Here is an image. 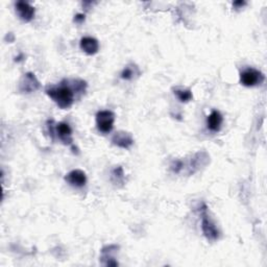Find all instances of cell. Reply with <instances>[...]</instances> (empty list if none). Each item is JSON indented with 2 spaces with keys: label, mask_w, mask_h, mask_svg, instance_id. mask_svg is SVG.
Returning <instances> with one entry per match:
<instances>
[{
  "label": "cell",
  "mask_w": 267,
  "mask_h": 267,
  "mask_svg": "<svg viewBox=\"0 0 267 267\" xmlns=\"http://www.w3.org/2000/svg\"><path fill=\"white\" fill-rule=\"evenodd\" d=\"M81 49L88 56H94L99 51V42L92 37H83L80 42Z\"/></svg>",
  "instance_id": "cell-10"
},
{
  "label": "cell",
  "mask_w": 267,
  "mask_h": 267,
  "mask_svg": "<svg viewBox=\"0 0 267 267\" xmlns=\"http://www.w3.org/2000/svg\"><path fill=\"white\" fill-rule=\"evenodd\" d=\"M15 9H16L19 18L23 22H25V23H28V22L32 21L35 17V7L26 1H22V0L17 1L15 3Z\"/></svg>",
  "instance_id": "cell-6"
},
{
  "label": "cell",
  "mask_w": 267,
  "mask_h": 267,
  "mask_svg": "<svg viewBox=\"0 0 267 267\" xmlns=\"http://www.w3.org/2000/svg\"><path fill=\"white\" fill-rule=\"evenodd\" d=\"M111 180L115 185H123L124 184V180H125V175L123 168L121 166H116L111 172Z\"/></svg>",
  "instance_id": "cell-15"
},
{
  "label": "cell",
  "mask_w": 267,
  "mask_h": 267,
  "mask_svg": "<svg viewBox=\"0 0 267 267\" xmlns=\"http://www.w3.org/2000/svg\"><path fill=\"white\" fill-rule=\"evenodd\" d=\"M56 135L64 145H71L73 142L72 128L66 122H59V123H57Z\"/></svg>",
  "instance_id": "cell-8"
},
{
  "label": "cell",
  "mask_w": 267,
  "mask_h": 267,
  "mask_svg": "<svg viewBox=\"0 0 267 267\" xmlns=\"http://www.w3.org/2000/svg\"><path fill=\"white\" fill-rule=\"evenodd\" d=\"M209 159H210V156L205 151L196 152V154L192 157L191 162H190V169H191V172L194 173L195 171L202 168V167L207 165L209 163Z\"/></svg>",
  "instance_id": "cell-12"
},
{
  "label": "cell",
  "mask_w": 267,
  "mask_h": 267,
  "mask_svg": "<svg viewBox=\"0 0 267 267\" xmlns=\"http://www.w3.org/2000/svg\"><path fill=\"white\" fill-rule=\"evenodd\" d=\"M85 20H86L85 14H76L75 16H74V19H73V21L75 22V23H78V24L83 23V22H85Z\"/></svg>",
  "instance_id": "cell-18"
},
{
  "label": "cell",
  "mask_w": 267,
  "mask_h": 267,
  "mask_svg": "<svg viewBox=\"0 0 267 267\" xmlns=\"http://www.w3.org/2000/svg\"><path fill=\"white\" fill-rule=\"evenodd\" d=\"M244 5H246V1H242V0H239V1H235L233 2V6L236 7V9H241Z\"/></svg>",
  "instance_id": "cell-19"
},
{
  "label": "cell",
  "mask_w": 267,
  "mask_h": 267,
  "mask_svg": "<svg viewBox=\"0 0 267 267\" xmlns=\"http://www.w3.org/2000/svg\"><path fill=\"white\" fill-rule=\"evenodd\" d=\"M224 117L217 110H213L207 117V127L212 133H218L223 126Z\"/></svg>",
  "instance_id": "cell-11"
},
{
  "label": "cell",
  "mask_w": 267,
  "mask_h": 267,
  "mask_svg": "<svg viewBox=\"0 0 267 267\" xmlns=\"http://www.w3.org/2000/svg\"><path fill=\"white\" fill-rule=\"evenodd\" d=\"M140 74L141 72L139 70V67L131 63L123 68V70L121 71L120 78L124 81H132L136 78H139Z\"/></svg>",
  "instance_id": "cell-13"
},
{
  "label": "cell",
  "mask_w": 267,
  "mask_h": 267,
  "mask_svg": "<svg viewBox=\"0 0 267 267\" xmlns=\"http://www.w3.org/2000/svg\"><path fill=\"white\" fill-rule=\"evenodd\" d=\"M95 121L98 132L109 134L112 132L114 123H115V114L110 110L99 111L95 116Z\"/></svg>",
  "instance_id": "cell-4"
},
{
  "label": "cell",
  "mask_w": 267,
  "mask_h": 267,
  "mask_svg": "<svg viewBox=\"0 0 267 267\" xmlns=\"http://www.w3.org/2000/svg\"><path fill=\"white\" fill-rule=\"evenodd\" d=\"M46 125H47V129H48V133H49L50 138L53 141V140H55L56 137H57V135H56V126H57V124H55V120H52V119L47 120Z\"/></svg>",
  "instance_id": "cell-16"
},
{
  "label": "cell",
  "mask_w": 267,
  "mask_h": 267,
  "mask_svg": "<svg viewBox=\"0 0 267 267\" xmlns=\"http://www.w3.org/2000/svg\"><path fill=\"white\" fill-rule=\"evenodd\" d=\"M40 88H41V83L33 72H27L23 74V76H22L18 83L19 92L23 94L34 93Z\"/></svg>",
  "instance_id": "cell-5"
},
{
  "label": "cell",
  "mask_w": 267,
  "mask_h": 267,
  "mask_svg": "<svg viewBox=\"0 0 267 267\" xmlns=\"http://www.w3.org/2000/svg\"><path fill=\"white\" fill-rule=\"evenodd\" d=\"M111 141L114 145L122 149H128L134 145V138L132 134L125 131L116 132L113 135Z\"/></svg>",
  "instance_id": "cell-7"
},
{
  "label": "cell",
  "mask_w": 267,
  "mask_h": 267,
  "mask_svg": "<svg viewBox=\"0 0 267 267\" xmlns=\"http://www.w3.org/2000/svg\"><path fill=\"white\" fill-rule=\"evenodd\" d=\"M65 181L70 186H73L76 188H82L83 186H86L87 184V175L85 171H82L81 169H74L66 174Z\"/></svg>",
  "instance_id": "cell-9"
},
{
  "label": "cell",
  "mask_w": 267,
  "mask_h": 267,
  "mask_svg": "<svg viewBox=\"0 0 267 267\" xmlns=\"http://www.w3.org/2000/svg\"><path fill=\"white\" fill-rule=\"evenodd\" d=\"M173 93L175 96H177L179 101L183 103H187L190 101H192V98H193V94L191 92V90L183 88V87L173 88Z\"/></svg>",
  "instance_id": "cell-14"
},
{
  "label": "cell",
  "mask_w": 267,
  "mask_h": 267,
  "mask_svg": "<svg viewBox=\"0 0 267 267\" xmlns=\"http://www.w3.org/2000/svg\"><path fill=\"white\" fill-rule=\"evenodd\" d=\"M170 168L173 172L179 173L181 172V170L184 168V162L181 161V160H174V161L171 163Z\"/></svg>",
  "instance_id": "cell-17"
},
{
  "label": "cell",
  "mask_w": 267,
  "mask_h": 267,
  "mask_svg": "<svg viewBox=\"0 0 267 267\" xmlns=\"http://www.w3.org/2000/svg\"><path fill=\"white\" fill-rule=\"evenodd\" d=\"M265 81L264 74L253 67H246L240 72V82L244 87H255Z\"/></svg>",
  "instance_id": "cell-3"
},
{
  "label": "cell",
  "mask_w": 267,
  "mask_h": 267,
  "mask_svg": "<svg viewBox=\"0 0 267 267\" xmlns=\"http://www.w3.org/2000/svg\"><path fill=\"white\" fill-rule=\"evenodd\" d=\"M201 215H202V231L205 238L209 241H216L219 238V231L215 225L214 221L211 219L208 215L207 205L203 204L201 208Z\"/></svg>",
  "instance_id": "cell-2"
},
{
  "label": "cell",
  "mask_w": 267,
  "mask_h": 267,
  "mask_svg": "<svg viewBox=\"0 0 267 267\" xmlns=\"http://www.w3.org/2000/svg\"><path fill=\"white\" fill-rule=\"evenodd\" d=\"M45 93L62 110L71 108L76 98V94L70 85L69 79L63 80L59 85H48L45 88Z\"/></svg>",
  "instance_id": "cell-1"
}]
</instances>
